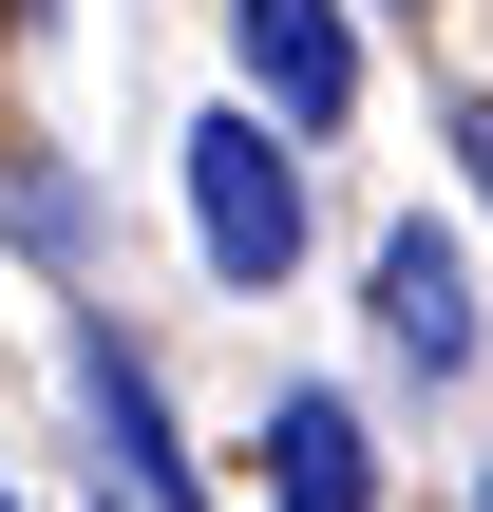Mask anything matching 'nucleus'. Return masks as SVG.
Listing matches in <instances>:
<instances>
[{
	"instance_id": "1",
	"label": "nucleus",
	"mask_w": 493,
	"mask_h": 512,
	"mask_svg": "<svg viewBox=\"0 0 493 512\" xmlns=\"http://www.w3.org/2000/svg\"><path fill=\"white\" fill-rule=\"evenodd\" d=\"M171 171H190V247H209V285H228V304H266V285L304 266V152L228 95V114H190V133H171Z\"/></svg>"
},
{
	"instance_id": "2",
	"label": "nucleus",
	"mask_w": 493,
	"mask_h": 512,
	"mask_svg": "<svg viewBox=\"0 0 493 512\" xmlns=\"http://www.w3.org/2000/svg\"><path fill=\"white\" fill-rule=\"evenodd\" d=\"M76 418H95V494L133 512H209V475H190V437H171V380H152V342L114 323V304H76Z\"/></svg>"
},
{
	"instance_id": "3",
	"label": "nucleus",
	"mask_w": 493,
	"mask_h": 512,
	"mask_svg": "<svg viewBox=\"0 0 493 512\" xmlns=\"http://www.w3.org/2000/svg\"><path fill=\"white\" fill-rule=\"evenodd\" d=\"M361 323H380V361H399L418 399L475 380V323H493V304H475V247H456L437 209H399V228L361 247Z\"/></svg>"
},
{
	"instance_id": "4",
	"label": "nucleus",
	"mask_w": 493,
	"mask_h": 512,
	"mask_svg": "<svg viewBox=\"0 0 493 512\" xmlns=\"http://www.w3.org/2000/svg\"><path fill=\"white\" fill-rule=\"evenodd\" d=\"M228 76H247V114H266L285 152H323V133L361 114V19H342V0H228Z\"/></svg>"
},
{
	"instance_id": "5",
	"label": "nucleus",
	"mask_w": 493,
	"mask_h": 512,
	"mask_svg": "<svg viewBox=\"0 0 493 512\" xmlns=\"http://www.w3.org/2000/svg\"><path fill=\"white\" fill-rule=\"evenodd\" d=\"M247 456H266V512H380V437H361L342 380H285Z\"/></svg>"
},
{
	"instance_id": "6",
	"label": "nucleus",
	"mask_w": 493,
	"mask_h": 512,
	"mask_svg": "<svg viewBox=\"0 0 493 512\" xmlns=\"http://www.w3.org/2000/svg\"><path fill=\"white\" fill-rule=\"evenodd\" d=\"M0 228H19L38 266H76V228H95V209H76V171H57V152H0Z\"/></svg>"
},
{
	"instance_id": "7",
	"label": "nucleus",
	"mask_w": 493,
	"mask_h": 512,
	"mask_svg": "<svg viewBox=\"0 0 493 512\" xmlns=\"http://www.w3.org/2000/svg\"><path fill=\"white\" fill-rule=\"evenodd\" d=\"M456 171H475V209H493V95H456Z\"/></svg>"
},
{
	"instance_id": "8",
	"label": "nucleus",
	"mask_w": 493,
	"mask_h": 512,
	"mask_svg": "<svg viewBox=\"0 0 493 512\" xmlns=\"http://www.w3.org/2000/svg\"><path fill=\"white\" fill-rule=\"evenodd\" d=\"M475 512H493V456H475Z\"/></svg>"
},
{
	"instance_id": "9",
	"label": "nucleus",
	"mask_w": 493,
	"mask_h": 512,
	"mask_svg": "<svg viewBox=\"0 0 493 512\" xmlns=\"http://www.w3.org/2000/svg\"><path fill=\"white\" fill-rule=\"evenodd\" d=\"M0 512H19V475H0Z\"/></svg>"
},
{
	"instance_id": "10",
	"label": "nucleus",
	"mask_w": 493,
	"mask_h": 512,
	"mask_svg": "<svg viewBox=\"0 0 493 512\" xmlns=\"http://www.w3.org/2000/svg\"><path fill=\"white\" fill-rule=\"evenodd\" d=\"M95 512H133V494H95Z\"/></svg>"
}]
</instances>
